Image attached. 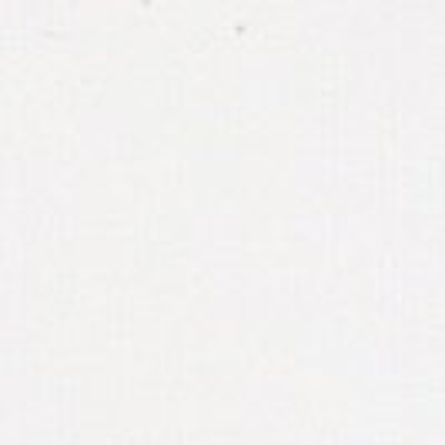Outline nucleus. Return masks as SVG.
Segmentation results:
<instances>
[]
</instances>
